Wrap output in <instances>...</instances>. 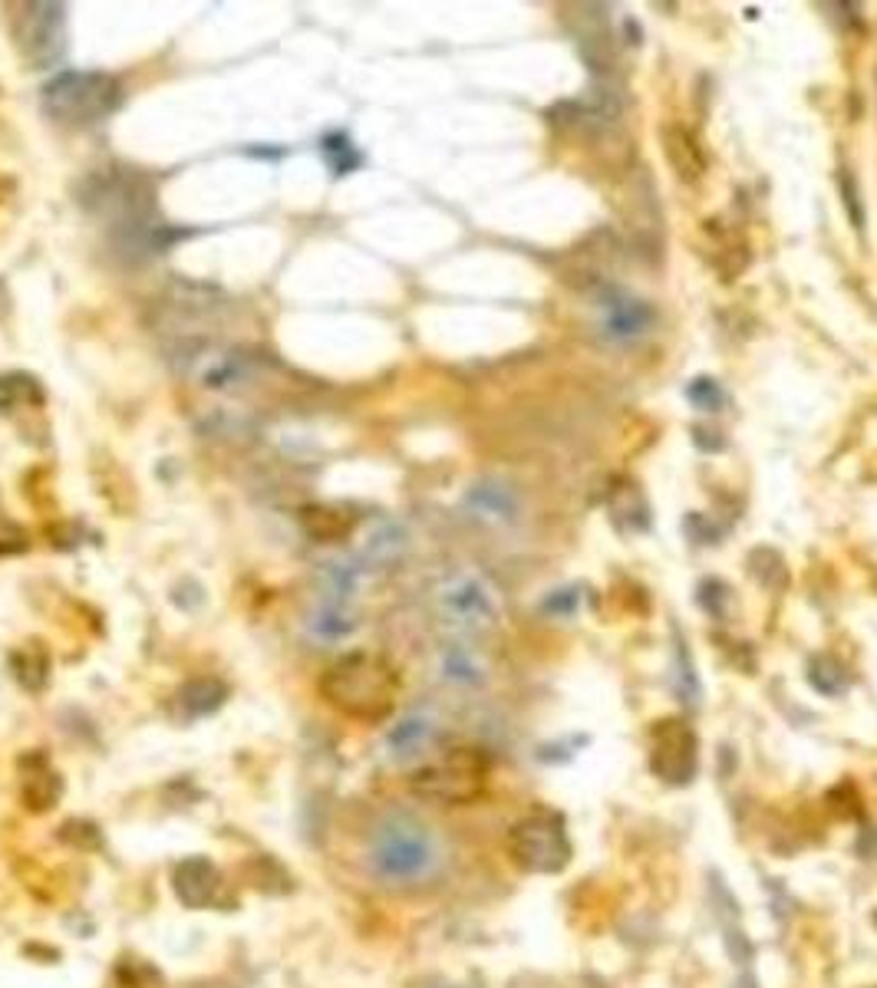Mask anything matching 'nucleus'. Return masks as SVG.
<instances>
[{
    "mask_svg": "<svg viewBox=\"0 0 877 988\" xmlns=\"http://www.w3.org/2000/svg\"><path fill=\"white\" fill-rule=\"evenodd\" d=\"M687 396H690V402L702 409V412H716L719 406H722V389H719V382H712V379H693L690 382V389H687Z\"/></svg>",
    "mask_w": 877,
    "mask_h": 988,
    "instance_id": "nucleus-21",
    "label": "nucleus"
},
{
    "mask_svg": "<svg viewBox=\"0 0 877 988\" xmlns=\"http://www.w3.org/2000/svg\"><path fill=\"white\" fill-rule=\"evenodd\" d=\"M492 761L482 748H449L439 758L419 765L409 778V791L419 801L442 808H466L479 801L489 788Z\"/></svg>",
    "mask_w": 877,
    "mask_h": 988,
    "instance_id": "nucleus-4",
    "label": "nucleus"
},
{
    "mask_svg": "<svg viewBox=\"0 0 877 988\" xmlns=\"http://www.w3.org/2000/svg\"><path fill=\"white\" fill-rule=\"evenodd\" d=\"M43 113L60 126H93L123 103V83L100 70H63L43 86Z\"/></svg>",
    "mask_w": 877,
    "mask_h": 988,
    "instance_id": "nucleus-5",
    "label": "nucleus"
},
{
    "mask_svg": "<svg viewBox=\"0 0 877 988\" xmlns=\"http://www.w3.org/2000/svg\"><path fill=\"white\" fill-rule=\"evenodd\" d=\"M13 40L30 66H56L66 53V7L50 0L20 3L13 17Z\"/></svg>",
    "mask_w": 877,
    "mask_h": 988,
    "instance_id": "nucleus-7",
    "label": "nucleus"
},
{
    "mask_svg": "<svg viewBox=\"0 0 877 988\" xmlns=\"http://www.w3.org/2000/svg\"><path fill=\"white\" fill-rule=\"evenodd\" d=\"M842 188H845V204H848V214L855 218V224L862 228L865 224V208L858 201V188H855V178L852 175H842Z\"/></svg>",
    "mask_w": 877,
    "mask_h": 988,
    "instance_id": "nucleus-24",
    "label": "nucleus"
},
{
    "mask_svg": "<svg viewBox=\"0 0 877 988\" xmlns=\"http://www.w3.org/2000/svg\"><path fill=\"white\" fill-rule=\"evenodd\" d=\"M509 856L525 873H561L571 860L564 821L554 811H534L509 830Z\"/></svg>",
    "mask_w": 877,
    "mask_h": 988,
    "instance_id": "nucleus-6",
    "label": "nucleus"
},
{
    "mask_svg": "<svg viewBox=\"0 0 877 988\" xmlns=\"http://www.w3.org/2000/svg\"><path fill=\"white\" fill-rule=\"evenodd\" d=\"M650 324V307L624 291H607L604 294V329L614 339H630L637 333H644Z\"/></svg>",
    "mask_w": 877,
    "mask_h": 988,
    "instance_id": "nucleus-13",
    "label": "nucleus"
},
{
    "mask_svg": "<svg viewBox=\"0 0 877 988\" xmlns=\"http://www.w3.org/2000/svg\"><path fill=\"white\" fill-rule=\"evenodd\" d=\"M173 886H176V896L181 900V906L188 910H205V906H218L225 903V883H221V873L211 860L205 856H188L181 860L173 873Z\"/></svg>",
    "mask_w": 877,
    "mask_h": 988,
    "instance_id": "nucleus-10",
    "label": "nucleus"
},
{
    "mask_svg": "<svg viewBox=\"0 0 877 988\" xmlns=\"http://www.w3.org/2000/svg\"><path fill=\"white\" fill-rule=\"evenodd\" d=\"M439 617L456 633H479L489 630L499 617L492 590L479 577H452L436 593Z\"/></svg>",
    "mask_w": 877,
    "mask_h": 988,
    "instance_id": "nucleus-8",
    "label": "nucleus"
},
{
    "mask_svg": "<svg viewBox=\"0 0 877 988\" xmlns=\"http://www.w3.org/2000/svg\"><path fill=\"white\" fill-rule=\"evenodd\" d=\"M321 153H324V159L327 165L334 168V175H351L353 168H359V153L353 149V143L344 136V133H334V136H327L324 143H321Z\"/></svg>",
    "mask_w": 877,
    "mask_h": 988,
    "instance_id": "nucleus-19",
    "label": "nucleus"
},
{
    "mask_svg": "<svg viewBox=\"0 0 877 988\" xmlns=\"http://www.w3.org/2000/svg\"><path fill=\"white\" fill-rule=\"evenodd\" d=\"M399 547H403L399 534H396L393 527H383L379 534H373V540L366 544L363 557H366L369 564H386V560H393V557H396V550H399Z\"/></svg>",
    "mask_w": 877,
    "mask_h": 988,
    "instance_id": "nucleus-20",
    "label": "nucleus"
},
{
    "mask_svg": "<svg viewBox=\"0 0 877 988\" xmlns=\"http://www.w3.org/2000/svg\"><path fill=\"white\" fill-rule=\"evenodd\" d=\"M10 669H13V679H17L27 692H43L46 682H50V653H46L43 643L30 640V643H23L20 650H13Z\"/></svg>",
    "mask_w": 877,
    "mask_h": 988,
    "instance_id": "nucleus-15",
    "label": "nucleus"
},
{
    "mask_svg": "<svg viewBox=\"0 0 877 988\" xmlns=\"http://www.w3.org/2000/svg\"><path fill=\"white\" fill-rule=\"evenodd\" d=\"M650 765L670 785H687L697 775V732L683 718H660L650 728Z\"/></svg>",
    "mask_w": 877,
    "mask_h": 988,
    "instance_id": "nucleus-9",
    "label": "nucleus"
},
{
    "mask_svg": "<svg viewBox=\"0 0 877 988\" xmlns=\"http://www.w3.org/2000/svg\"><path fill=\"white\" fill-rule=\"evenodd\" d=\"M63 795V781L60 775L50 768V761L43 755H30L23 761V781H20V798L30 811H50Z\"/></svg>",
    "mask_w": 877,
    "mask_h": 988,
    "instance_id": "nucleus-12",
    "label": "nucleus"
},
{
    "mask_svg": "<svg viewBox=\"0 0 877 988\" xmlns=\"http://www.w3.org/2000/svg\"><path fill=\"white\" fill-rule=\"evenodd\" d=\"M228 698V685L218 679H191L181 692H178V708L185 718H205L211 712H218Z\"/></svg>",
    "mask_w": 877,
    "mask_h": 988,
    "instance_id": "nucleus-16",
    "label": "nucleus"
},
{
    "mask_svg": "<svg viewBox=\"0 0 877 988\" xmlns=\"http://www.w3.org/2000/svg\"><path fill=\"white\" fill-rule=\"evenodd\" d=\"M366 863L386 886L419 890L446 873L449 847L426 818L413 811H386L369 827Z\"/></svg>",
    "mask_w": 877,
    "mask_h": 988,
    "instance_id": "nucleus-2",
    "label": "nucleus"
},
{
    "mask_svg": "<svg viewBox=\"0 0 877 988\" xmlns=\"http://www.w3.org/2000/svg\"><path fill=\"white\" fill-rule=\"evenodd\" d=\"M442 672H446L452 682H476V679H479L476 662L466 656V653H449L446 662H442Z\"/></svg>",
    "mask_w": 877,
    "mask_h": 988,
    "instance_id": "nucleus-23",
    "label": "nucleus"
},
{
    "mask_svg": "<svg viewBox=\"0 0 877 988\" xmlns=\"http://www.w3.org/2000/svg\"><path fill=\"white\" fill-rule=\"evenodd\" d=\"M403 679L389 659L347 653L321 675V695L331 708L356 722H383L399 702Z\"/></svg>",
    "mask_w": 877,
    "mask_h": 988,
    "instance_id": "nucleus-3",
    "label": "nucleus"
},
{
    "mask_svg": "<svg viewBox=\"0 0 877 988\" xmlns=\"http://www.w3.org/2000/svg\"><path fill=\"white\" fill-rule=\"evenodd\" d=\"M353 514H347L344 507H331V504H314V507H304L301 511V527L311 540L317 544H334V540H344L353 530Z\"/></svg>",
    "mask_w": 877,
    "mask_h": 988,
    "instance_id": "nucleus-14",
    "label": "nucleus"
},
{
    "mask_svg": "<svg viewBox=\"0 0 877 988\" xmlns=\"http://www.w3.org/2000/svg\"><path fill=\"white\" fill-rule=\"evenodd\" d=\"M30 406H43V386L30 372H3L0 376V416H13Z\"/></svg>",
    "mask_w": 877,
    "mask_h": 988,
    "instance_id": "nucleus-17",
    "label": "nucleus"
},
{
    "mask_svg": "<svg viewBox=\"0 0 877 988\" xmlns=\"http://www.w3.org/2000/svg\"><path fill=\"white\" fill-rule=\"evenodd\" d=\"M30 547V534L13 524L10 517L0 514V557H13V554H23Z\"/></svg>",
    "mask_w": 877,
    "mask_h": 988,
    "instance_id": "nucleus-22",
    "label": "nucleus"
},
{
    "mask_svg": "<svg viewBox=\"0 0 877 988\" xmlns=\"http://www.w3.org/2000/svg\"><path fill=\"white\" fill-rule=\"evenodd\" d=\"M429 738H432V725L426 718H419V715H409L399 725H393V732H389V751L396 758H413V755H419L429 745Z\"/></svg>",
    "mask_w": 877,
    "mask_h": 988,
    "instance_id": "nucleus-18",
    "label": "nucleus"
},
{
    "mask_svg": "<svg viewBox=\"0 0 877 988\" xmlns=\"http://www.w3.org/2000/svg\"><path fill=\"white\" fill-rule=\"evenodd\" d=\"M660 139H664V156H667V162L674 168V175L680 181H687V185L700 181L702 171H706V153H702L700 139L687 126H680V123L664 126Z\"/></svg>",
    "mask_w": 877,
    "mask_h": 988,
    "instance_id": "nucleus-11",
    "label": "nucleus"
},
{
    "mask_svg": "<svg viewBox=\"0 0 877 988\" xmlns=\"http://www.w3.org/2000/svg\"><path fill=\"white\" fill-rule=\"evenodd\" d=\"M76 201L109 224L113 248L129 261L166 254L191 234L159 221L156 185L129 165H103L83 175L76 185Z\"/></svg>",
    "mask_w": 877,
    "mask_h": 988,
    "instance_id": "nucleus-1",
    "label": "nucleus"
}]
</instances>
